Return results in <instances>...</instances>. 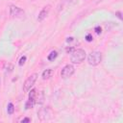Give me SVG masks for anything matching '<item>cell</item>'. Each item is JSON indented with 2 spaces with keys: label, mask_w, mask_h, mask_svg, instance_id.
Masks as SVG:
<instances>
[{
  "label": "cell",
  "mask_w": 123,
  "mask_h": 123,
  "mask_svg": "<svg viewBox=\"0 0 123 123\" xmlns=\"http://www.w3.org/2000/svg\"><path fill=\"white\" fill-rule=\"evenodd\" d=\"M73 40V37H68L67 38V42H69V41H72Z\"/></svg>",
  "instance_id": "obj_16"
},
{
  "label": "cell",
  "mask_w": 123,
  "mask_h": 123,
  "mask_svg": "<svg viewBox=\"0 0 123 123\" xmlns=\"http://www.w3.org/2000/svg\"><path fill=\"white\" fill-rule=\"evenodd\" d=\"M52 74H53V70L50 69V68H48V69H46V70H44V71L42 72V78H43L44 80L49 79V78L52 76Z\"/></svg>",
  "instance_id": "obj_8"
},
{
  "label": "cell",
  "mask_w": 123,
  "mask_h": 123,
  "mask_svg": "<svg viewBox=\"0 0 123 123\" xmlns=\"http://www.w3.org/2000/svg\"><path fill=\"white\" fill-rule=\"evenodd\" d=\"M37 77H38V74H37V73H33V74H31V75L26 79V81H25L24 84H23V90H24L25 92H27V91H29V90L31 89V87H32V86H34V84L36 83Z\"/></svg>",
  "instance_id": "obj_3"
},
{
  "label": "cell",
  "mask_w": 123,
  "mask_h": 123,
  "mask_svg": "<svg viewBox=\"0 0 123 123\" xmlns=\"http://www.w3.org/2000/svg\"><path fill=\"white\" fill-rule=\"evenodd\" d=\"M30 121H31V119H30V118H28V117H27V118H23V119L21 120V122H22V123H24V122H30Z\"/></svg>",
  "instance_id": "obj_14"
},
{
  "label": "cell",
  "mask_w": 123,
  "mask_h": 123,
  "mask_svg": "<svg viewBox=\"0 0 123 123\" xmlns=\"http://www.w3.org/2000/svg\"><path fill=\"white\" fill-rule=\"evenodd\" d=\"M102 61V54L99 51H92L87 56V62L89 65L96 66L98 65Z\"/></svg>",
  "instance_id": "obj_2"
},
{
  "label": "cell",
  "mask_w": 123,
  "mask_h": 123,
  "mask_svg": "<svg viewBox=\"0 0 123 123\" xmlns=\"http://www.w3.org/2000/svg\"><path fill=\"white\" fill-rule=\"evenodd\" d=\"M95 32H96V34H101V32H102V29H101V27H99V26H97V27H95Z\"/></svg>",
  "instance_id": "obj_13"
},
{
  "label": "cell",
  "mask_w": 123,
  "mask_h": 123,
  "mask_svg": "<svg viewBox=\"0 0 123 123\" xmlns=\"http://www.w3.org/2000/svg\"><path fill=\"white\" fill-rule=\"evenodd\" d=\"M36 97H37V90L35 88H33V89H31V91L29 93V99H28V101L25 105V108L27 110L32 109L34 107V105L36 103Z\"/></svg>",
  "instance_id": "obj_6"
},
{
  "label": "cell",
  "mask_w": 123,
  "mask_h": 123,
  "mask_svg": "<svg viewBox=\"0 0 123 123\" xmlns=\"http://www.w3.org/2000/svg\"><path fill=\"white\" fill-rule=\"evenodd\" d=\"M50 10H51V6H50V5H46L45 7H43L42 10H41V11L39 12V13H38L37 20H38L39 22L43 21V20L48 16V14H49V12H50Z\"/></svg>",
  "instance_id": "obj_7"
},
{
  "label": "cell",
  "mask_w": 123,
  "mask_h": 123,
  "mask_svg": "<svg viewBox=\"0 0 123 123\" xmlns=\"http://www.w3.org/2000/svg\"><path fill=\"white\" fill-rule=\"evenodd\" d=\"M10 14L12 17H15V18H22L25 15V12L17 6L11 5L10 6Z\"/></svg>",
  "instance_id": "obj_4"
},
{
  "label": "cell",
  "mask_w": 123,
  "mask_h": 123,
  "mask_svg": "<svg viewBox=\"0 0 123 123\" xmlns=\"http://www.w3.org/2000/svg\"><path fill=\"white\" fill-rule=\"evenodd\" d=\"M86 56V53L84 49H75L74 51L71 52L70 61L73 63H81L82 62L85 61Z\"/></svg>",
  "instance_id": "obj_1"
},
{
  "label": "cell",
  "mask_w": 123,
  "mask_h": 123,
  "mask_svg": "<svg viewBox=\"0 0 123 123\" xmlns=\"http://www.w3.org/2000/svg\"><path fill=\"white\" fill-rule=\"evenodd\" d=\"M75 71V68L72 64H66L62 69V72H61V76L62 78L63 79H66V78H69L73 75Z\"/></svg>",
  "instance_id": "obj_5"
},
{
  "label": "cell",
  "mask_w": 123,
  "mask_h": 123,
  "mask_svg": "<svg viewBox=\"0 0 123 123\" xmlns=\"http://www.w3.org/2000/svg\"><path fill=\"white\" fill-rule=\"evenodd\" d=\"M25 62H26V57L25 56H23V57H21L20 58V60H19V62H18V64L21 66V65H23L24 63H25Z\"/></svg>",
  "instance_id": "obj_11"
},
{
  "label": "cell",
  "mask_w": 123,
  "mask_h": 123,
  "mask_svg": "<svg viewBox=\"0 0 123 123\" xmlns=\"http://www.w3.org/2000/svg\"><path fill=\"white\" fill-rule=\"evenodd\" d=\"M7 112L10 115H12L14 112V106H13L12 103H9L8 104V106H7Z\"/></svg>",
  "instance_id": "obj_9"
},
{
  "label": "cell",
  "mask_w": 123,
  "mask_h": 123,
  "mask_svg": "<svg viewBox=\"0 0 123 123\" xmlns=\"http://www.w3.org/2000/svg\"><path fill=\"white\" fill-rule=\"evenodd\" d=\"M116 14H117V16H118V17H119L120 19H122V16H121V13H120L119 12H116Z\"/></svg>",
  "instance_id": "obj_15"
},
{
  "label": "cell",
  "mask_w": 123,
  "mask_h": 123,
  "mask_svg": "<svg viewBox=\"0 0 123 123\" xmlns=\"http://www.w3.org/2000/svg\"><path fill=\"white\" fill-rule=\"evenodd\" d=\"M57 56H58V53H57L56 51H52V52L48 55L47 59H48L49 61H53V60H55V59L57 58Z\"/></svg>",
  "instance_id": "obj_10"
},
{
  "label": "cell",
  "mask_w": 123,
  "mask_h": 123,
  "mask_svg": "<svg viewBox=\"0 0 123 123\" xmlns=\"http://www.w3.org/2000/svg\"><path fill=\"white\" fill-rule=\"evenodd\" d=\"M92 39H93L92 36H91L90 34H87L86 37V41H92Z\"/></svg>",
  "instance_id": "obj_12"
}]
</instances>
